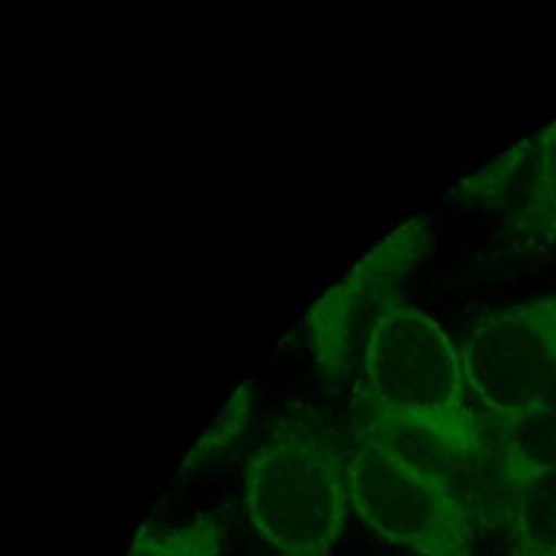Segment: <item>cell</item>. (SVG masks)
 Listing matches in <instances>:
<instances>
[{
  "instance_id": "6da1fadb",
  "label": "cell",
  "mask_w": 556,
  "mask_h": 556,
  "mask_svg": "<svg viewBox=\"0 0 556 556\" xmlns=\"http://www.w3.org/2000/svg\"><path fill=\"white\" fill-rule=\"evenodd\" d=\"M356 369L358 434L382 439L469 504V478L489 443L469 404L460 352L443 326L402 300L374 328Z\"/></svg>"
},
{
  "instance_id": "7a4b0ae2",
  "label": "cell",
  "mask_w": 556,
  "mask_h": 556,
  "mask_svg": "<svg viewBox=\"0 0 556 556\" xmlns=\"http://www.w3.org/2000/svg\"><path fill=\"white\" fill-rule=\"evenodd\" d=\"M250 523L276 556H328L350 502V450L313 413L282 415L243 473Z\"/></svg>"
},
{
  "instance_id": "3957f363",
  "label": "cell",
  "mask_w": 556,
  "mask_h": 556,
  "mask_svg": "<svg viewBox=\"0 0 556 556\" xmlns=\"http://www.w3.org/2000/svg\"><path fill=\"white\" fill-rule=\"evenodd\" d=\"M350 502L374 532L417 556L473 554L478 517L458 489L378 437L358 434L350 450Z\"/></svg>"
},
{
  "instance_id": "277c9868",
  "label": "cell",
  "mask_w": 556,
  "mask_h": 556,
  "mask_svg": "<svg viewBox=\"0 0 556 556\" xmlns=\"http://www.w3.org/2000/svg\"><path fill=\"white\" fill-rule=\"evenodd\" d=\"M434 245L432 224L415 215L380 237L308 306L302 332L317 371L343 380L358 367L367 339Z\"/></svg>"
},
{
  "instance_id": "5b68a950",
  "label": "cell",
  "mask_w": 556,
  "mask_h": 556,
  "mask_svg": "<svg viewBox=\"0 0 556 556\" xmlns=\"http://www.w3.org/2000/svg\"><path fill=\"white\" fill-rule=\"evenodd\" d=\"M458 352L469 391L491 419L536 406L556 363V293L484 315Z\"/></svg>"
},
{
  "instance_id": "8992f818",
  "label": "cell",
  "mask_w": 556,
  "mask_h": 556,
  "mask_svg": "<svg viewBox=\"0 0 556 556\" xmlns=\"http://www.w3.org/2000/svg\"><path fill=\"white\" fill-rule=\"evenodd\" d=\"M523 141L526 163L504 228L508 243L534 250L556 241V119Z\"/></svg>"
},
{
  "instance_id": "52a82bcc",
  "label": "cell",
  "mask_w": 556,
  "mask_h": 556,
  "mask_svg": "<svg viewBox=\"0 0 556 556\" xmlns=\"http://www.w3.org/2000/svg\"><path fill=\"white\" fill-rule=\"evenodd\" d=\"M491 421L486 443L504 493L528 476L556 469V410L536 404L515 417Z\"/></svg>"
},
{
  "instance_id": "ba28073f",
  "label": "cell",
  "mask_w": 556,
  "mask_h": 556,
  "mask_svg": "<svg viewBox=\"0 0 556 556\" xmlns=\"http://www.w3.org/2000/svg\"><path fill=\"white\" fill-rule=\"evenodd\" d=\"M508 556H556V469L528 476L504 493Z\"/></svg>"
},
{
  "instance_id": "9c48e42d",
  "label": "cell",
  "mask_w": 556,
  "mask_h": 556,
  "mask_svg": "<svg viewBox=\"0 0 556 556\" xmlns=\"http://www.w3.org/2000/svg\"><path fill=\"white\" fill-rule=\"evenodd\" d=\"M254 406H256L254 382L252 380L239 382L230 391L226 402L217 408V413L206 424V428L200 432L195 443L187 450V454L180 460L178 473L189 476L222 460L250 428L254 419Z\"/></svg>"
},
{
  "instance_id": "30bf717a",
  "label": "cell",
  "mask_w": 556,
  "mask_h": 556,
  "mask_svg": "<svg viewBox=\"0 0 556 556\" xmlns=\"http://www.w3.org/2000/svg\"><path fill=\"white\" fill-rule=\"evenodd\" d=\"M224 523L202 515L174 530H152L141 526L126 556H219Z\"/></svg>"
},
{
  "instance_id": "8fae6325",
  "label": "cell",
  "mask_w": 556,
  "mask_h": 556,
  "mask_svg": "<svg viewBox=\"0 0 556 556\" xmlns=\"http://www.w3.org/2000/svg\"><path fill=\"white\" fill-rule=\"evenodd\" d=\"M539 404L545 406V408L556 410V363H554V367H552V371H549V376H547V380H545V387H543V391H541Z\"/></svg>"
}]
</instances>
